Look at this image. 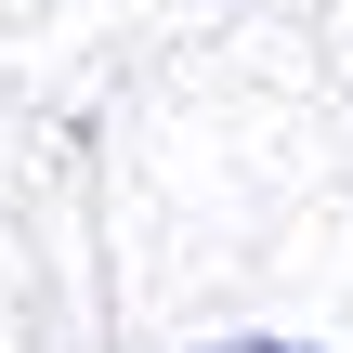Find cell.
I'll return each mask as SVG.
<instances>
[{"instance_id": "6da1fadb", "label": "cell", "mask_w": 353, "mask_h": 353, "mask_svg": "<svg viewBox=\"0 0 353 353\" xmlns=\"http://www.w3.org/2000/svg\"><path fill=\"white\" fill-rule=\"evenodd\" d=\"M210 353H301V341H210Z\"/></svg>"}]
</instances>
